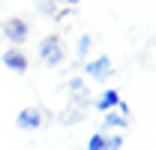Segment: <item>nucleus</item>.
I'll list each match as a JSON object with an SVG mask.
<instances>
[{
	"instance_id": "nucleus-1",
	"label": "nucleus",
	"mask_w": 156,
	"mask_h": 150,
	"mask_svg": "<svg viewBox=\"0 0 156 150\" xmlns=\"http://www.w3.org/2000/svg\"><path fill=\"white\" fill-rule=\"evenodd\" d=\"M3 39L9 42V48H21L24 42H27V36H30V21L21 18V15H12V18L3 21Z\"/></svg>"
},
{
	"instance_id": "nucleus-2",
	"label": "nucleus",
	"mask_w": 156,
	"mask_h": 150,
	"mask_svg": "<svg viewBox=\"0 0 156 150\" xmlns=\"http://www.w3.org/2000/svg\"><path fill=\"white\" fill-rule=\"evenodd\" d=\"M63 57H66V48H63V39L57 33H48V36L39 42V60L45 63V66H60L63 63Z\"/></svg>"
},
{
	"instance_id": "nucleus-3",
	"label": "nucleus",
	"mask_w": 156,
	"mask_h": 150,
	"mask_svg": "<svg viewBox=\"0 0 156 150\" xmlns=\"http://www.w3.org/2000/svg\"><path fill=\"white\" fill-rule=\"evenodd\" d=\"M84 75L90 81H108L114 75V63L111 57H93V60H84Z\"/></svg>"
},
{
	"instance_id": "nucleus-4",
	"label": "nucleus",
	"mask_w": 156,
	"mask_h": 150,
	"mask_svg": "<svg viewBox=\"0 0 156 150\" xmlns=\"http://www.w3.org/2000/svg\"><path fill=\"white\" fill-rule=\"evenodd\" d=\"M0 60H3V66H6L9 72H18V75H24L27 69H30V57L24 54L21 48H6V51L0 54Z\"/></svg>"
},
{
	"instance_id": "nucleus-5",
	"label": "nucleus",
	"mask_w": 156,
	"mask_h": 150,
	"mask_svg": "<svg viewBox=\"0 0 156 150\" xmlns=\"http://www.w3.org/2000/svg\"><path fill=\"white\" fill-rule=\"evenodd\" d=\"M93 108L102 114H108V111H114V108H120V111L126 114V105H123V99H120V93H117L114 87H105L102 93H99V99L93 102Z\"/></svg>"
},
{
	"instance_id": "nucleus-6",
	"label": "nucleus",
	"mask_w": 156,
	"mask_h": 150,
	"mask_svg": "<svg viewBox=\"0 0 156 150\" xmlns=\"http://www.w3.org/2000/svg\"><path fill=\"white\" fill-rule=\"evenodd\" d=\"M15 126L18 129H27V132H36L42 126V111L39 108H21L15 114Z\"/></svg>"
},
{
	"instance_id": "nucleus-7",
	"label": "nucleus",
	"mask_w": 156,
	"mask_h": 150,
	"mask_svg": "<svg viewBox=\"0 0 156 150\" xmlns=\"http://www.w3.org/2000/svg\"><path fill=\"white\" fill-rule=\"evenodd\" d=\"M39 15H48V18H57V0H33Z\"/></svg>"
},
{
	"instance_id": "nucleus-8",
	"label": "nucleus",
	"mask_w": 156,
	"mask_h": 150,
	"mask_svg": "<svg viewBox=\"0 0 156 150\" xmlns=\"http://www.w3.org/2000/svg\"><path fill=\"white\" fill-rule=\"evenodd\" d=\"M105 126H111V129H126V126H129V120H126V114L108 111V114H105Z\"/></svg>"
},
{
	"instance_id": "nucleus-9",
	"label": "nucleus",
	"mask_w": 156,
	"mask_h": 150,
	"mask_svg": "<svg viewBox=\"0 0 156 150\" xmlns=\"http://www.w3.org/2000/svg\"><path fill=\"white\" fill-rule=\"evenodd\" d=\"M87 150H108L105 132H96V135H90V141H87Z\"/></svg>"
},
{
	"instance_id": "nucleus-10",
	"label": "nucleus",
	"mask_w": 156,
	"mask_h": 150,
	"mask_svg": "<svg viewBox=\"0 0 156 150\" xmlns=\"http://www.w3.org/2000/svg\"><path fill=\"white\" fill-rule=\"evenodd\" d=\"M90 42H93V36H87V33H84V36L78 39V45H75V54L81 57V60H84V57H87V51H90Z\"/></svg>"
},
{
	"instance_id": "nucleus-11",
	"label": "nucleus",
	"mask_w": 156,
	"mask_h": 150,
	"mask_svg": "<svg viewBox=\"0 0 156 150\" xmlns=\"http://www.w3.org/2000/svg\"><path fill=\"white\" fill-rule=\"evenodd\" d=\"M108 150H123V135H105Z\"/></svg>"
},
{
	"instance_id": "nucleus-12",
	"label": "nucleus",
	"mask_w": 156,
	"mask_h": 150,
	"mask_svg": "<svg viewBox=\"0 0 156 150\" xmlns=\"http://www.w3.org/2000/svg\"><path fill=\"white\" fill-rule=\"evenodd\" d=\"M69 3H78V0H69Z\"/></svg>"
}]
</instances>
